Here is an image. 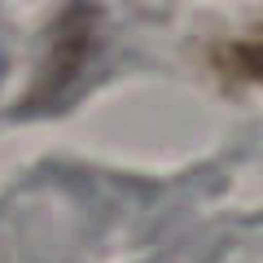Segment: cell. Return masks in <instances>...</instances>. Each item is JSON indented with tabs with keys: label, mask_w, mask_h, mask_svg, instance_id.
Masks as SVG:
<instances>
[{
	"label": "cell",
	"mask_w": 263,
	"mask_h": 263,
	"mask_svg": "<svg viewBox=\"0 0 263 263\" xmlns=\"http://www.w3.org/2000/svg\"><path fill=\"white\" fill-rule=\"evenodd\" d=\"M224 66H228L224 75H233V79H263V27L250 31L246 40H237L224 53Z\"/></svg>",
	"instance_id": "obj_1"
}]
</instances>
